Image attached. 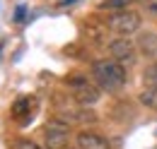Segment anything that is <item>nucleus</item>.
I'll list each match as a JSON object with an SVG mask.
<instances>
[{
  "instance_id": "obj_7",
  "label": "nucleus",
  "mask_w": 157,
  "mask_h": 149,
  "mask_svg": "<svg viewBox=\"0 0 157 149\" xmlns=\"http://www.w3.org/2000/svg\"><path fill=\"white\" fill-rule=\"evenodd\" d=\"M138 46L143 48V53L150 58H157V34H150V31H145L143 36L138 38Z\"/></svg>"
},
{
  "instance_id": "obj_6",
  "label": "nucleus",
  "mask_w": 157,
  "mask_h": 149,
  "mask_svg": "<svg viewBox=\"0 0 157 149\" xmlns=\"http://www.w3.org/2000/svg\"><path fill=\"white\" fill-rule=\"evenodd\" d=\"M78 149H111L109 147V142L101 137V135H97V132H87L82 130L78 135Z\"/></svg>"
},
{
  "instance_id": "obj_8",
  "label": "nucleus",
  "mask_w": 157,
  "mask_h": 149,
  "mask_svg": "<svg viewBox=\"0 0 157 149\" xmlns=\"http://www.w3.org/2000/svg\"><path fill=\"white\" fill-rule=\"evenodd\" d=\"M143 82H145L147 89L157 92V63H152L150 67H145V72H143Z\"/></svg>"
},
{
  "instance_id": "obj_10",
  "label": "nucleus",
  "mask_w": 157,
  "mask_h": 149,
  "mask_svg": "<svg viewBox=\"0 0 157 149\" xmlns=\"http://www.w3.org/2000/svg\"><path fill=\"white\" fill-rule=\"evenodd\" d=\"M140 101H143V104H147V106H152V108H157V92L145 89V92L140 94Z\"/></svg>"
},
{
  "instance_id": "obj_9",
  "label": "nucleus",
  "mask_w": 157,
  "mask_h": 149,
  "mask_svg": "<svg viewBox=\"0 0 157 149\" xmlns=\"http://www.w3.org/2000/svg\"><path fill=\"white\" fill-rule=\"evenodd\" d=\"M131 2H133V0H104L99 7H104V10H116L118 12V10H126Z\"/></svg>"
},
{
  "instance_id": "obj_3",
  "label": "nucleus",
  "mask_w": 157,
  "mask_h": 149,
  "mask_svg": "<svg viewBox=\"0 0 157 149\" xmlns=\"http://www.w3.org/2000/svg\"><path fill=\"white\" fill-rule=\"evenodd\" d=\"M109 29L116 31V34H123V36L136 34L140 29V15L133 10H118L116 15L109 17Z\"/></svg>"
},
{
  "instance_id": "obj_1",
  "label": "nucleus",
  "mask_w": 157,
  "mask_h": 149,
  "mask_svg": "<svg viewBox=\"0 0 157 149\" xmlns=\"http://www.w3.org/2000/svg\"><path fill=\"white\" fill-rule=\"evenodd\" d=\"M92 77L97 82L99 89L104 92H116L123 87L126 82V67L116 63L114 58H101V60H94L92 63Z\"/></svg>"
},
{
  "instance_id": "obj_11",
  "label": "nucleus",
  "mask_w": 157,
  "mask_h": 149,
  "mask_svg": "<svg viewBox=\"0 0 157 149\" xmlns=\"http://www.w3.org/2000/svg\"><path fill=\"white\" fill-rule=\"evenodd\" d=\"M15 149H41L36 142H32V140H17L15 144H12Z\"/></svg>"
},
{
  "instance_id": "obj_5",
  "label": "nucleus",
  "mask_w": 157,
  "mask_h": 149,
  "mask_svg": "<svg viewBox=\"0 0 157 149\" xmlns=\"http://www.w3.org/2000/svg\"><path fill=\"white\" fill-rule=\"evenodd\" d=\"M70 87H73V96H75V101L80 106H90V104H94L99 99V89L92 87V84H87L85 79H73Z\"/></svg>"
},
{
  "instance_id": "obj_4",
  "label": "nucleus",
  "mask_w": 157,
  "mask_h": 149,
  "mask_svg": "<svg viewBox=\"0 0 157 149\" xmlns=\"http://www.w3.org/2000/svg\"><path fill=\"white\" fill-rule=\"evenodd\" d=\"M109 53H111V58H114L116 63H121L123 67H126V65H133V63H136V43L128 41L126 36L116 38V41L109 43Z\"/></svg>"
},
{
  "instance_id": "obj_2",
  "label": "nucleus",
  "mask_w": 157,
  "mask_h": 149,
  "mask_svg": "<svg viewBox=\"0 0 157 149\" xmlns=\"http://www.w3.org/2000/svg\"><path fill=\"white\" fill-rule=\"evenodd\" d=\"M70 142V128L63 120H48L44 125V147L46 149H65Z\"/></svg>"
}]
</instances>
